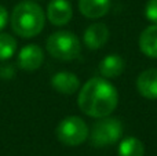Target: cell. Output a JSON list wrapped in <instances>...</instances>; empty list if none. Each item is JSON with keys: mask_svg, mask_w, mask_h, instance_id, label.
Segmentation results:
<instances>
[{"mask_svg": "<svg viewBox=\"0 0 157 156\" xmlns=\"http://www.w3.org/2000/svg\"><path fill=\"white\" fill-rule=\"evenodd\" d=\"M117 88L103 77L87 80L77 97V105L81 112L95 119L110 116L117 108Z\"/></svg>", "mask_w": 157, "mask_h": 156, "instance_id": "6da1fadb", "label": "cell"}, {"mask_svg": "<svg viewBox=\"0 0 157 156\" xmlns=\"http://www.w3.org/2000/svg\"><path fill=\"white\" fill-rule=\"evenodd\" d=\"M10 24L14 33L18 36L24 39L35 37L43 30L46 24V14L37 3L24 0L14 7Z\"/></svg>", "mask_w": 157, "mask_h": 156, "instance_id": "7a4b0ae2", "label": "cell"}, {"mask_svg": "<svg viewBox=\"0 0 157 156\" xmlns=\"http://www.w3.org/2000/svg\"><path fill=\"white\" fill-rule=\"evenodd\" d=\"M46 47L50 55L59 61H73L81 51L78 37L69 30H58L50 35L46 41Z\"/></svg>", "mask_w": 157, "mask_h": 156, "instance_id": "3957f363", "label": "cell"}, {"mask_svg": "<svg viewBox=\"0 0 157 156\" xmlns=\"http://www.w3.org/2000/svg\"><path fill=\"white\" fill-rule=\"evenodd\" d=\"M123 135V123L120 119L105 116L92 124L88 134L90 142L95 148H103L116 144Z\"/></svg>", "mask_w": 157, "mask_h": 156, "instance_id": "277c9868", "label": "cell"}, {"mask_svg": "<svg viewBox=\"0 0 157 156\" xmlns=\"http://www.w3.org/2000/svg\"><path fill=\"white\" fill-rule=\"evenodd\" d=\"M59 142L66 146H77L88 138L90 129L87 123L78 116H68L62 119L55 130Z\"/></svg>", "mask_w": 157, "mask_h": 156, "instance_id": "5b68a950", "label": "cell"}, {"mask_svg": "<svg viewBox=\"0 0 157 156\" xmlns=\"http://www.w3.org/2000/svg\"><path fill=\"white\" fill-rule=\"evenodd\" d=\"M44 62V53L37 44H26L22 47L17 57V65L26 72L37 71Z\"/></svg>", "mask_w": 157, "mask_h": 156, "instance_id": "8992f818", "label": "cell"}, {"mask_svg": "<svg viewBox=\"0 0 157 156\" xmlns=\"http://www.w3.org/2000/svg\"><path fill=\"white\" fill-rule=\"evenodd\" d=\"M73 17V10L68 0H51L47 6V18L55 26H63Z\"/></svg>", "mask_w": 157, "mask_h": 156, "instance_id": "52a82bcc", "label": "cell"}, {"mask_svg": "<svg viewBox=\"0 0 157 156\" xmlns=\"http://www.w3.org/2000/svg\"><path fill=\"white\" fill-rule=\"evenodd\" d=\"M109 28L102 22H95L91 24L86 30H84L83 40L84 44L90 50H98L109 40Z\"/></svg>", "mask_w": 157, "mask_h": 156, "instance_id": "ba28073f", "label": "cell"}, {"mask_svg": "<svg viewBox=\"0 0 157 156\" xmlns=\"http://www.w3.org/2000/svg\"><path fill=\"white\" fill-rule=\"evenodd\" d=\"M51 86L55 91L65 96H72L80 88V80L72 72H58L51 77Z\"/></svg>", "mask_w": 157, "mask_h": 156, "instance_id": "9c48e42d", "label": "cell"}, {"mask_svg": "<svg viewBox=\"0 0 157 156\" xmlns=\"http://www.w3.org/2000/svg\"><path fill=\"white\" fill-rule=\"evenodd\" d=\"M136 90L144 98L157 99V69H146L136 79Z\"/></svg>", "mask_w": 157, "mask_h": 156, "instance_id": "30bf717a", "label": "cell"}, {"mask_svg": "<svg viewBox=\"0 0 157 156\" xmlns=\"http://www.w3.org/2000/svg\"><path fill=\"white\" fill-rule=\"evenodd\" d=\"M99 72L102 75V77L106 79H113L117 77L124 72L125 68V61L121 55L119 54H108L103 60H101L99 62Z\"/></svg>", "mask_w": 157, "mask_h": 156, "instance_id": "8fae6325", "label": "cell"}, {"mask_svg": "<svg viewBox=\"0 0 157 156\" xmlns=\"http://www.w3.org/2000/svg\"><path fill=\"white\" fill-rule=\"evenodd\" d=\"M78 10L86 18H102L110 10V0H78Z\"/></svg>", "mask_w": 157, "mask_h": 156, "instance_id": "7c38bea8", "label": "cell"}, {"mask_svg": "<svg viewBox=\"0 0 157 156\" xmlns=\"http://www.w3.org/2000/svg\"><path fill=\"white\" fill-rule=\"evenodd\" d=\"M139 49L146 57L157 58V24L149 25L139 35Z\"/></svg>", "mask_w": 157, "mask_h": 156, "instance_id": "4fadbf2b", "label": "cell"}, {"mask_svg": "<svg viewBox=\"0 0 157 156\" xmlns=\"http://www.w3.org/2000/svg\"><path fill=\"white\" fill-rule=\"evenodd\" d=\"M119 156H145V145L136 137H125L119 145Z\"/></svg>", "mask_w": 157, "mask_h": 156, "instance_id": "5bb4252c", "label": "cell"}, {"mask_svg": "<svg viewBox=\"0 0 157 156\" xmlns=\"http://www.w3.org/2000/svg\"><path fill=\"white\" fill-rule=\"evenodd\" d=\"M17 40L10 33H0V62L7 61L15 54Z\"/></svg>", "mask_w": 157, "mask_h": 156, "instance_id": "9a60e30c", "label": "cell"}, {"mask_svg": "<svg viewBox=\"0 0 157 156\" xmlns=\"http://www.w3.org/2000/svg\"><path fill=\"white\" fill-rule=\"evenodd\" d=\"M145 17L153 24H157V0H149L145 6Z\"/></svg>", "mask_w": 157, "mask_h": 156, "instance_id": "2e32d148", "label": "cell"}, {"mask_svg": "<svg viewBox=\"0 0 157 156\" xmlns=\"http://www.w3.org/2000/svg\"><path fill=\"white\" fill-rule=\"evenodd\" d=\"M15 65L13 64H4V65L0 66V77L4 80H11L15 77Z\"/></svg>", "mask_w": 157, "mask_h": 156, "instance_id": "e0dca14e", "label": "cell"}, {"mask_svg": "<svg viewBox=\"0 0 157 156\" xmlns=\"http://www.w3.org/2000/svg\"><path fill=\"white\" fill-rule=\"evenodd\" d=\"M7 22H8V11L7 8L0 4V30L4 29Z\"/></svg>", "mask_w": 157, "mask_h": 156, "instance_id": "ac0fdd59", "label": "cell"}]
</instances>
